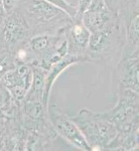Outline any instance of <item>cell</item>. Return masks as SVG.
<instances>
[{
  "mask_svg": "<svg viewBox=\"0 0 139 151\" xmlns=\"http://www.w3.org/2000/svg\"><path fill=\"white\" fill-rule=\"evenodd\" d=\"M104 3L106 4L107 8L110 10L114 15L118 16L119 10L122 4V0H104Z\"/></svg>",
  "mask_w": 139,
  "mask_h": 151,
  "instance_id": "15",
  "label": "cell"
},
{
  "mask_svg": "<svg viewBox=\"0 0 139 151\" xmlns=\"http://www.w3.org/2000/svg\"><path fill=\"white\" fill-rule=\"evenodd\" d=\"M4 15H6V12L3 8V4H2V0H0V18L4 17Z\"/></svg>",
  "mask_w": 139,
  "mask_h": 151,
  "instance_id": "18",
  "label": "cell"
},
{
  "mask_svg": "<svg viewBox=\"0 0 139 151\" xmlns=\"http://www.w3.org/2000/svg\"><path fill=\"white\" fill-rule=\"evenodd\" d=\"M91 2L92 0H79V4L77 5V15H76V17L74 19H81L84 12L89 8Z\"/></svg>",
  "mask_w": 139,
  "mask_h": 151,
  "instance_id": "16",
  "label": "cell"
},
{
  "mask_svg": "<svg viewBox=\"0 0 139 151\" xmlns=\"http://www.w3.org/2000/svg\"><path fill=\"white\" fill-rule=\"evenodd\" d=\"M43 1L48 2V3L52 4L55 7L66 12L72 19H74L77 15V6L70 4L67 0H43Z\"/></svg>",
  "mask_w": 139,
  "mask_h": 151,
  "instance_id": "13",
  "label": "cell"
},
{
  "mask_svg": "<svg viewBox=\"0 0 139 151\" xmlns=\"http://www.w3.org/2000/svg\"><path fill=\"white\" fill-rule=\"evenodd\" d=\"M123 45L119 18L102 30L91 33L86 55L91 60H108Z\"/></svg>",
  "mask_w": 139,
  "mask_h": 151,
  "instance_id": "2",
  "label": "cell"
},
{
  "mask_svg": "<svg viewBox=\"0 0 139 151\" xmlns=\"http://www.w3.org/2000/svg\"><path fill=\"white\" fill-rule=\"evenodd\" d=\"M118 18L107 8L104 0H92L89 8L82 15V23L91 33L102 30Z\"/></svg>",
  "mask_w": 139,
  "mask_h": 151,
  "instance_id": "9",
  "label": "cell"
},
{
  "mask_svg": "<svg viewBox=\"0 0 139 151\" xmlns=\"http://www.w3.org/2000/svg\"><path fill=\"white\" fill-rule=\"evenodd\" d=\"M138 52L121 53V58L115 69V78L118 89H128L139 93Z\"/></svg>",
  "mask_w": 139,
  "mask_h": 151,
  "instance_id": "8",
  "label": "cell"
},
{
  "mask_svg": "<svg viewBox=\"0 0 139 151\" xmlns=\"http://www.w3.org/2000/svg\"><path fill=\"white\" fill-rule=\"evenodd\" d=\"M2 37L6 48H19L27 41L30 27L22 12L14 9L6 14L2 23Z\"/></svg>",
  "mask_w": 139,
  "mask_h": 151,
  "instance_id": "5",
  "label": "cell"
},
{
  "mask_svg": "<svg viewBox=\"0 0 139 151\" xmlns=\"http://www.w3.org/2000/svg\"><path fill=\"white\" fill-rule=\"evenodd\" d=\"M20 2H21V0H2L3 8H4V10H5L6 14L10 13L11 11L16 9V7L19 5Z\"/></svg>",
  "mask_w": 139,
  "mask_h": 151,
  "instance_id": "17",
  "label": "cell"
},
{
  "mask_svg": "<svg viewBox=\"0 0 139 151\" xmlns=\"http://www.w3.org/2000/svg\"><path fill=\"white\" fill-rule=\"evenodd\" d=\"M1 83L8 90L14 102L20 105L32 84V68L30 65L17 63L13 70L4 75Z\"/></svg>",
  "mask_w": 139,
  "mask_h": 151,
  "instance_id": "6",
  "label": "cell"
},
{
  "mask_svg": "<svg viewBox=\"0 0 139 151\" xmlns=\"http://www.w3.org/2000/svg\"><path fill=\"white\" fill-rule=\"evenodd\" d=\"M48 116L57 135H60L79 149L91 150L80 129L71 119V116H68L55 105L48 106Z\"/></svg>",
  "mask_w": 139,
  "mask_h": 151,
  "instance_id": "4",
  "label": "cell"
},
{
  "mask_svg": "<svg viewBox=\"0 0 139 151\" xmlns=\"http://www.w3.org/2000/svg\"><path fill=\"white\" fill-rule=\"evenodd\" d=\"M16 65H17V62L15 60L14 57H11V55H7L0 58V81L4 77V75L9 70H13Z\"/></svg>",
  "mask_w": 139,
  "mask_h": 151,
  "instance_id": "14",
  "label": "cell"
},
{
  "mask_svg": "<svg viewBox=\"0 0 139 151\" xmlns=\"http://www.w3.org/2000/svg\"><path fill=\"white\" fill-rule=\"evenodd\" d=\"M139 93L128 89H118V101L110 110L102 112L118 129H123L138 123Z\"/></svg>",
  "mask_w": 139,
  "mask_h": 151,
  "instance_id": "3",
  "label": "cell"
},
{
  "mask_svg": "<svg viewBox=\"0 0 139 151\" xmlns=\"http://www.w3.org/2000/svg\"><path fill=\"white\" fill-rule=\"evenodd\" d=\"M138 123L118 129L114 139L106 146V150H138Z\"/></svg>",
  "mask_w": 139,
  "mask_h": 151,
  "instance_id": "12",
  "label": "cell"
},
{
  "mask_svg": "<svg viewBox=\"0 0 139 151\" xmlns=\"http://www.w3.org/2000/svg\"><path fill=\"white\" fill-rule=\"evenodd\" d=\"M64 31L68 43V53L74 55H86L91 32L85 27L81 19H74Z\"/></svg>",
  "mask_w": 139,
  "mask_h": 151,
  "instance_id": "10",
  "label": "cell"
},
{
  "mask_svg": "<svg viewBox=\"0 0 139 151\" xmlns=\"http://www.w3.org/2000/svg\"><path fill=\"white\" fill-rule=\"evenodd\" d=\"M71 119L80 129L91 150H104L117 134L116 126L102 112L83 108Z\"/></svg>",
  "mask_w": 139,
  "mask_h": 151,
  "instance_id": "1",
  "label": "cell"
},
{
  "mask_svg": "<svg viewBox=\"0 0 139 151\" xmlns=\"http://www.w3.org/2000/svg\"><path fill=\"white\" fill-rule=\"evenodd\" d=\"M19 5H23L27 16L24 15L26 21H32L36 24H45L62 21H73L66 12L57 8L43 0H21Z\"/></svg>",
  "mask_w": 139,
  "mask_h": 151,
  "instance_id": "7",
  "label": "cell"
},
{
  "mask_svg": "<svg viewBox=\"0 0 139 151\" xmlns=\"http://www.w3.org/2000/svg\"><path fill=\"white\" fill-rule=\"evenodd\" d=\"M90 62L89 58L86 55H66L62 60H60L58 63L53 65L52 67L48 69V74L45 78V90H43V104L46 107L48 106V99H50V91L52 88L55 84V80L60 76L64 70H66L68 68H70L72 65L79 64V63H85Z\"/></svg>",
  "mask_w": 139,
  "mask_h": 151,
  "instance_id": "11",
  "label": "cell"
}]
</instances>
